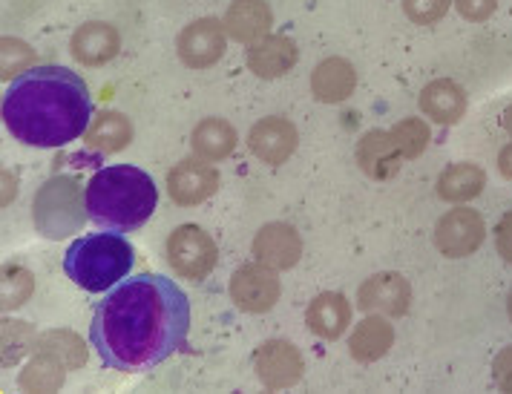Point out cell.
Segmentation results:
<instances>
[{"instance_id": "cell-13", "label": "cell", "mask_w": 512, "mask_h": 394, "mask_svg": "<svg viewBox=\"0 0 512 394\" xmlns=\"http://www.w3.org/2000/svg\"><path fill=\"white\" fill-rule=\"evenodd\" d=\"M412 288L400 274H377L366 279L357 291V305L366 314H386V317H403L409 311Z\"/></svg>"}, {"instance_id": "cell-14", "label": "cell", "mask_w": 512, "mask_h": 394, "mask_svg": "<svg viewBox=\"0 0 512 394\" xmlns=\"http://www.w3.org/2000/svg\"><path fill=\"white\" fill-rule=\"evenodd\" d=\"M256 262L274 268V271H288L300 262L303 256V239L285 222H271L254 236Z\"/></svg>"}, {"instance_id": "cell-7", "label": "cell", "mask_w": 512, "mask_h": 394, "mask_svg": "<svg viewBox=\"0 0 512 394\" xmlns=\"http://www.w3.org/2000/svg\"><path fill=\"white\" fill-rule=\"evenodd\" d=\"M487 239V225L472 208H452L435 225V245L446 259H464L475 254Z\"/></svg>"}, {"instance_id": "cell-30", "label": "cell", "mask_w": 512, "mask_h": 394, "mask_svg": "<svg viewBox=\"0 0 512 394\" xmlns=\"http://www.w3.org/2000/svg\"><path fill=\"white\" fill-rule=\"evenodd\" d=\"M32 61H35V49H29L18 38H3V81L29 72Z\"/></svg>"}, {"instance_id": "cell-21", "label": "cell", "mask_w": 512, "mask_h": 394, "mask_svg": "<svg viewBox=\"0 0 512 394\" xmlns=\"http://www.w3.org/2000/svg\"><path fill=\"white\" fill-rule=\"evenodd\" d=\"M354 87H357V70L346 58H326L311 75V93L323 104L346 101L354 93Z\"/></svg>"}, {"instance_id": "cell-10", "label": "cell", "mask_w": 512, "mask_h": 394, "mask_svg": "<svg viewBox=\"0 0 512 394\" xmlns=\"http://www.w3.org/2000/svg\"><path fill=\"white\" fill-rule=\"evenodd\" d=\"M228 49V32L216 18H199L187 24L176 38V52L190 70H208Z\"/></svg>"}, {"instance_id": "cell-35", "label": "cell", "mask_w": 512, "mask_h": 394, "mask_svg": "<svg viewBox=\"0 0 512 394\" xmlns=\"http://www.w3.org/2000/svg\"><path fill=\"white\" fill-rule=\"evenodd\" d=\"M495 248L512 265V210L501 216V222L495 225Z\"/></svg>"}, {"instance_id": "cell-17", "label": "cell", "mask_w": 512, "mask_h": 394, "mask_svg": "<svg viewBox=\"0 0 512 394\" xmlns=\"http://www.w3.org/2000/svg\"><path fill=\"white\" fill-rule=\"evenodd\" d=\"M357 162L363 167L366 176H372L377 182H389L400 173V164L403 156L397 150L395 139H392V130H369L360 144H357Z\"/></svg>"}, {"instance_id": "cell-34", "label": "cell", "mask_w": 512, "mask_h": 394, "mask_svg": "<svg viewBox=\"0 0 512 394\" xmlns=\"http://www.w3.org/2000/svg\"><path fill=\"white\" fill-rule=\"evenodd\" d=\"M492 377L501 392H512V346H507L492 363Z\"/></svg>"}, {"instance_id": "cell-9", "label": "cell", "mask_w": 512, "mask_h": 394, "mask_svg": "<svg viewBox=\"0 0 512 394\" xmlns=\"http://www.w3.org/2000/svg\"><path fill=\"white\" fill-rule=\"evenodd\" d=\"M280 277L274 268L251 262L242 265L239 271H233L231 277V300L236 308L248 311V314H265L271 311L280 300Z\"/></svg>"}, {"instance_id": "cell-32", "label": "cell", "mask_w": 512, "mask_h": 394, "mask_svg": "<svg viewBox=\"0 0 512 394\" xmlns=\"http://www.w3.org/2000/svg\"><path fill=\"white\" fill-rule=\"evenodd\" d=\"M449 6H452V0H403V12L409 15V21L420 26L438 24L449 12Z\"/></svg>"}, {"instance_id": "cell-1", "label": "cell", "mask_w": 512, "mask_h": 394, "mask_svg": "<svg viewBox=\"0 0 512 394\" xmlns=\"http://www.w3.org/2000/svg\"><path fill=\"white\" fill-rule=\"evenodd\" d=\"M190 302L173 279H124L95 308L90 340L107 369L144 371L185 346Z\"/></svg>"}, {"instance_id": "cell-38", "label": "cell", "mask_w": 512, "mask_h": 394, "mask_svg": "<svg viewBox=\"0 0 512 394\" xmlns=\"http://www.w3.org/2000/svg\"><path fill=\"white\" fill-rule=\"evenodd\" d=\"M507 311H510V320H512V291H510V300H507Z\"/></svg>"}, {"instance_id": "cell-33", "label": "cell", "mask_w": 512, "mask_h": 394, "mask_svg": "<svg viewBox=\"0 0 512 394\" xmlns=\"http://www.w3.org/2000/svg\"><path fill=\"white\" fill-rule=\"evenodd\" d=\"M458 15L472 21V24H481V21H489L498 9V0H452Z\"/></svg>"}, {"instance_id": "cell-11", "label": "cell", "mask_w": 512, "mask_h": 394, "mask_svg": "<svg viewBox=\"0 0 512 394\" xmlns=\"http://www.w3.org/2000/svg\"><path fill=\"white\" fill-rule=\"evenodd\" d=\"M216 187H219V173L205 159H185L167 173V193L182 208H196L208 202Z\"/></svg>"}, {"instance_id": "cell-6", "label": "cell", "mask_w": 512, "mask_h": 394, "mask_svg": "<svg viewBox=\"0 0 512 394\" xmlns=\"http://www.w3.org/2000/svg\"><path fill=\"white\" fill-rule=\"evenodd\" d=\"M167 262L170 268L185 279H205L216 268V242L208 231L199 225H179L176 231L167 236Z\"/></svg>"}, {"instance_id": "cell-18", "label": "cell", "mask_w": 512, "mask_h": 394, "mask_svg": "<svg viewBox=\"0 0 512 394\" xmlns=\"http://www.w3.org/2000/svg\"><path fill=\"white\" fill-rule=\"evenodd\" d=\"M420 113L429 116L435 124H458L466 116V93L449 78H438V81H429L423 90H420Z\"/></svg>"}, {"instance_id": "cell-5", "label": "cell", "mask_w": 512, "mask_h": 394, "mask_svg": "<svg viewBox=\"0 0 512 394\" xmlns=\"http://www.w3.org/2000/svg\"><path fill=\"white\" fill-rule=\"evenodd\" d=\"M35 225L49 239H64L81 231L87 213V202L81 205V187L72 176H55L35 196Z\"/></svg>"}, {"instance_id": "cell-19", "label": "cell", "mask_w": 512, "mask_h": 394, "mask_svg": "<svg viewBox=\"0 0 512 394\" xmlns=\"http://www.w3.org/2000/svg\"><path fill=\"white\" fill-rule=\"evenodd\" d=\"M305 323L320 340H340L351 325L349 300L337 291L314 297L308 311H305Z\"/></svg>"}, {"instance_id": "cell-12", "label": "cell", "mask_w": 512, "mask_h": 394, "mask_svg": "<svg viewBox=\"0 0 512 394\" xmlns=\"http://www.w3.org/2000/svg\"><path fill=\"white\" fill-rule=\"evenodd\" d=\"M300 144V133L297 127L282 116H268L256 121L248 133V147L259 162L265 164H282L294 156Z\"/></svg>"}, {"instance_id": "cell-28", "label": "cell", "mask_w": 512, "mask_h": 394, "mask_svg": "<svg viewBox=\"0 0 512 394\" xmlns=\"http://www.w3.org/2000/svg\"><path fill=\"white\" fill-rule=\"evenodd\" d=\"M392 139H395L397 150H400L403 159H418L420 153L429 147L432 133H429V124L426 121H420V118H403L395 130H392Z\"/></svg>"}, {"instance_id": "cell-22", "label": "cell", "mask_w": 512, "mask_h": 394, "mask_svg": "<svg viewBox=\"0 0 512 394\" xmlns=\"http://www.w3.org/2000/svg\"><path fill=\"white\" fill-rule=\"evenodd\" d=\"M392 346H395V325L389 323L383 314H369L351 331L349 354L357 363H374Z\"/></svg>"}, {"instance_id": "cell-20", "label": "cell", "mask_w": 512, "mask_h": 394, "mask_svg": "<svg viewBox=\"0 0 512 394\" xmlns=\"http://www.w3.org/2000/svg\"><path fill=\"white\" fill-rule=\"evenodd\" d=\"M294 64H297V47L285 35H265L262 41H256L254 47L248 49V70L265 81L291 72Z\"/></svg>"}, {"instance_id": "cell-8", "label": "cell", "mask_w": 512, "mask_h": 394, "mask_svg": "<svg viewBox=\"0 0 512 394\" xmlns=\"http://www.w3.org/2000/svg\"><path fill=\"white\" fill-rule=\"evenodd\" d=\"M254 371L265 389L280 392V389H291L303 380L305 360L294 343L268 340L254 351Z\"/></svg>"}, {"instance_id": "cell-27", "label": "cell", "mask_w": 512, "mask_h": 394, "mask_svg": "<svg viewBox=\"0 0 512 394\" xmlns=\"http://www.w3.org/2000/svg\"><path fill=\"white\" fill-rule=\"evenodd\" d=\"M35 348L58 357L67 369H81L87 363V348L70 331H49L35 343Z\"/></svg>"}, {"instance_id": "cell-31", "label": "cell", "mask_w": 512, "mask_h": 394, "mask_svg": "<svg viewBox=\"0 0 512 394\" xmlns=\"http://www.w3.org/2000/svg\"><path fill=\"white\" fill-rule=\"evenodd\" d=\"M29 348H35L32 331L18 320H6L3 323V363H15Z\"/></svg>"}, {"instance_id": "cell-2", "label": "cell", "mask_w": 512, "mask_h": 394, "mask_svg": "<svg viewBox=\"0 0 512 394\" xmlns=\"http://www.w3.org/2000/svg\"><path fill=\"white\" fill-rule=\"evenodd\" d=\"M9 133L32 147H64L93 121V101L81 75L67 67H32L3 95Z\"/></svg>"}, {"instance_id": "cell-15", "label": "cell", "mask_w": 512, "mask_h": 394, "mask_svg": "<svg viewBox=\"0 0 512 394\" xmlns=\"http://www.w3.org/2000/svg\"><path fill=\"white\" fill-rule=\"evenodd\" d=\"M72 58L84 67H104L121 52V35L113 24L90 21L75 29L70 41Z\"/></svg>"}, {"instance_id": "cell-37", "label": "cell", "mask_w": 512, "mask_h": 394, "mask_svg": "<svg viewBox=\"0 0 512 394\" xmlns=\"http://www.w3.org/2000/svg\"><path fill=\"white\" fill-rule=\"evenodd\" d=\"M501 124H504V130H507V133L512 136V104L507 107V110H504V116H501Z\"/></svg>"}, {"instance_id": "cell-24", "label": "cell", "mask_w": 512, "mask_h": 394, "mask_svg": "<svg viewBox=\"0 0 512 394\" xmlns=\"http://www.w3.org/2000/svg\"><path fill=\"white\" fill-rule=\"evenodd\" d=\"M193 150L205 162H222L236 150V130L225 118H205L193 130Z\"/></svg>"}, {"instance_id": "cell-23", "label": "cell", "mask_w": 512, "mask_h": 394, "mask_svg": "<svg viewBox=\"0 0 512 394\" xmlns=\"http://www.w3.org/2000/svg\"><path fill=\"white\" fill-rule=\"evenodd\" d=\"M87 147L90 150H98V153H118V150H124L130 139H133V124H130V118L121 116V113H113V110H107V113H98V116L90 121V127H87Z\"/></svg>"}, {"instance_id": "cell-16", "label": "cell", "mask_w": 512, "mask_h": 394, "mask_svg": "<svg viewBox=\"0 0 512 394\" xmlns=\"http://www.w3.org/2000/svg\"><path fill=\"white\" fill-rule=\"evenodd\" d=\"M271 24H274V15L265 0H233L222 18L228 38L239 44L262 41L271 32Z\"/></svg>"}, {"instance_id": "cell-29", "label": "cell", "mask_w": 512, "mask_h": 394, "mask_svg": "<svg viewBox=\"0 0 512 394\" xmlns=\"http://www.w3.org/2000/svg\"><path fill=\"white\" fill-rule=\"evenodd\" d=\"M35 288L32 271H26L24 265H6L3 268V311H15L21 308Z\"/></svg>"}, {"instance_id": "cell-4", "label": "cell", "mask_w": 512, "mask_h": 394, "mask_svg": "<svg viewBox=\"0 0 512 394\" xmlns=\"http://www.w3.org/2000/svg\"><path fill=\"white\" fill-rule=\"evenodd\" d=\"M133 268V245L121 233L81 236L64 254L67 277L90 294L110 291Z\"/></svg>"}, {"instance_id": "cell-25", "label": "cell", "mask_w": 512, "mask_h": 394, "mask_svg": "<svg viewBox=\"0 0 512 394\" xmlns=\"http://www.w3.org/2000/svg\"><path fill=\"white\" fill-rule=\"evenodd\" d=\"M484 185L487 176L478 164H452L438 179V196L446 202H472L475 196H481Z\"/></svg>"}, {"instance_id": "cell-3", "label": "cell", "mask_w": 512, "mask_h": 394, "mask_svg": "<svg viewBox=\"0 0 512 394\" xmlns=\"http://www.w3.org/2000/svg\"><path fill=\"white\" fill-rule=\"evenodd\" d=\"M84 202H87L90 219L98 228L139 231L156 210L159 190L141 167L113 164V167L98 170L90 179Z\"/></svg>"}, {"instance_id": "cell-36", "label": "cell", "mask_w": 512, "mask_h": 394, "mask_svg": "<svg viewBox=\"0 0 512 394\" xmlns=\"http://www.w3.org/2000/svg\"><path fill=\"white\" fill-rule=\"evenodd\" d=\"M498 170L507 182H512V141L498 153Z\"/></svg>"}, {"instance_id": "cell-26", "label": "cell", "mask_w": 512, "mask_h": 394, "mask_svg": "<svg viewBox=\"0 0 512 394\" xmlns=\"http://www.w3.org/2000/svg\"><path fill=\"white\" fill-rule=\"evenodd\" d=\"M64 377H67V366L47 351H38V357L29 360L21 371L18 386L26 392H58L64 386Z\"/></svg>"}]
</instances>
